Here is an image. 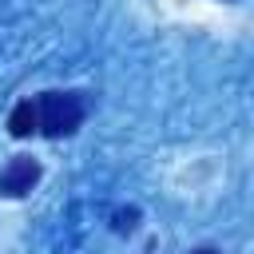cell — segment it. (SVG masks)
<instances>
[{"label":"cell","mask_w":254,"mask_h":254,"mask_svg":"<svg viewBox=\"0 0 254 254\" xmlns=\"http://www.w3.org/2000/svg\"><path fill=\"white\" fill-rule=\"evenodd\" d=\"M36 127H40V119H36V103H32V99L16 103V107H12V115H8V131H12L16 139H28Z\"/></svg>","instance_id":"obj_3"},{"label":"cell","mask_w":254,"mask_h":254,"mask_svg":"<svg viewBox=\"0 0 254 254\" xmlns=\"http://www.w3.org/2000/svg\"><path fill=\"white\" fill-rule=\"evenodd\" d=\"M36 183H40V163H36L32 155H16V159L0 171V194H8V198L28 194Z\"/></svg>","instance_id":"obj_2"},{"label":"cell","mask_w":254,"mask_h":254,"mask_svg":"<svg viewBox=\"0 0 254 254\" xmlns=\"http://www.w3.org/2000/svg\"><path fill=\"white\" fill-rule=\"evenodd\" d=\"M190 254H218L214 246H202V250H190Z\"/></svg>","instance_id":"obj_5"},{"label":"cell","mask_w":254,"mask_h":254,"mask_svg":"<svg viewBox=\"0 0 254 254\" xmlns=\"http://www.w3.org/2000/svg\"><path fill=\"white\" fill-rule=\"evenodd\" d=\"M135 218H139V210H119V214H115V230H131Z\"/></svg>","instance_id":"obj_4"},{"label":"cell","mask_w":254,"mask_h":254,"mask_svg":"<svg viewBox=\"0 0 254 254\" xmlns=\"http://www.w3.org/2000/svg\"><path fill=\"white\" fill-rule=\"evenodd\" d=\"M36 119L48 139H60V135H71L79 123H83V95L79 91H44L40 103H36Z\"/></svg>","instance_id":"obj_1"}]
</instances>
